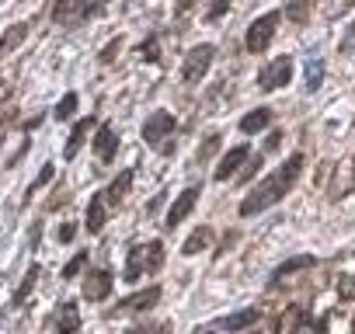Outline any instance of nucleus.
I'll use <instances>...</instances> for the list:
<instances>
[{"label":"nucleus","mask_w":355,"mask_h":334,"mask_svg":"<svg viewBox=\"0 0 355 334\" xmlns=\"http://www.w3.org/2000/svg\"><path fill=\"white\" fill-rule=\"evenodd\" d=\"M25 39H28V25H11L4 35H0V60H4L8 53H15Z\"/></svg>","instance_id":"obj_19"},{"label":"nucleus","mask_w":355,"mask_h":334,"mask_svg":"<svg viewBox=\"0 0 355 334\" xmlns=\"http://www.w3.org/2000/svg\"><path fill=\"white\" fill-rule=\"evenodd\" d=\"M157 299H160V285H150V289H139V292L125 296L122 299V310H150Z\"/></svg>","instance_id":"obj_16"},{"label":"nucleus","mask_w":355,"mask_h":334,"mask_svg":"<svg viewBox=\"0 0 355 334\" xmlns=\"http://www.w3.org/2000/svg\"><path fill=\"white\" fill-rule=\"evenodd\" d=\"M94 11H98L94 0H56L53 4V21L70 28V25H84Z\"/></svg>","instance_id":"obj_5"},{"label":"nucleus","mask_w":355,"mask_h":334,"mask_svg":"<svg viewBox=\"0 0 355 334\" xmlns=\"http://www.w3.org/2000/svg\"><path fill=\"white\" fill-rule=\"evenodd\" d=\"M209 240H213V230H209V227H199V230L182 244V254H185V258H196L199 251H206V247H209Z\"/></svg>","instance_id":"obj_21"},{"label":"nucleus","mask_w":355,"mask_h":334,"mask_svg":"<svg viewBox=\"0 0 355 334\" xmlns=\"http://www.w3.org/2000/svg\"><path fill=\"white\" fill-rule=\"evenodd\" d=\"M227 11H230V0H213V4L206 8V21H220Z\"/></svg>","instance_id":"obj_29"},{"label":"nucleus","mask_w":355,"mask_h":334,"mask_svg":"<svg viewBox=\"0 0 355 334\" xmlns=\"http://www.w3.org/2000/svg\"><path fill=\"white\" fill-rule=\"evenodd\" d=\"M91 143H94V153H98L101 164H112V160H115V153H119V136H115V125H112V122H101Z\"/></svg>","instance_id":"obj_8"},{"label":"nucleus","mask_w":355,"mask_h":334,"mask_svg":"<svg viewBox=\"0 0 355 334\" xmlns=\"http://www.w3.org/2000/svg\"><path fill=\"white\" fill-rule=\"evenodd\" d=\"M119 49H122V39H112V42H108V46H105V49H101V63H112V60H115V53H119Z\"/></svg>","instance_id":"obj_34"},{"label":"nucleus","mask_w":355,"mask_h":334,"mask_svg":"<svg viewBox=\"0 0 355 334\" xmlns=\"http://www.w3.org/2000/svg\"><path fill=\"white\" fill-rule=\"evenodd\" d=\"M73 234H77V227H73V223H63L56 237H60V244H70V240H73Z\"/></svg>","instance_id":"obj_35"},{"label":"nucleus","mask_w":355,"mask_h":334,"mask_svg":"<svg viewBox=\"0 0 355 334\" xmlns=\"http://www.w3.org/2000/svg\"><path fill=\"white\" fill-rule=\"evenodd\" d=\"M164 268V240L143 244V272H160Z\"/></svg>","instance_id":"obj_22"},{"label":"nucleus","mask_w":355,"mask_h":334,"mask_svg":"<svg viewBox=\"0 0 355 334\" xmlns=\"http://www.w3.org/2000/svg\"><path fill=\"white\" fill-rule=\"evenodd\" d=\"M248 157H251V146L248 143H241V146H234L223 160H220V167H216V182H230L241 167L248 164Z\"/></svg>","instance_id":"obj_9"},{"label":"nucleus","mask_w":355,"mask_h":334,"mask_svg":"<svg viewBox=\"0 0 355 334\" xmlns=\"http://www.w3.org/2000/svg\"><path fill=\"white\" fill-rule=\"evenodd\" d=\"M139 275H143V244L139 247H132L129 251V258H125V282H139Z\"/></svg>","instance_id":"obj_23"},{"label":"nucleus","mask_w":355,"mask_h":334,"mask_svg":"<svg viewBox=\"0 0 355 334\" xmlns=\"http://www.w3.org/2000/svg\"><path fill=\"white\" fill-rule=\"evenodd\" d=\"M258 167H261V153H258V157H248V164H244V171H241L237 178H241V182H251V178L258 175Z\"/></svg>","instance_id":"obj_31"},{"label":"nucleus","mask_w":355,"mask_h":334,"mask_svg":"<svg viewBox=\"0 0 355 334\" xmlns=\"http://www.w3.org/2000/svg\"><path fill=\"white\" fill-rule=\"evenodd\" d=\"M129 188H132V171H122V175L105 188V206H122V199L129 195Z\"/></svg>","instance_id":"obj_13"},{"label":"nucleus","mask_w":355,"mask_h":334,"mask_svg":"<svg viewBox=\"0 0 355 334\" xmlns=\"http://www.w3.org/2000/svg\"><path fill=\"white\" fill-rule=\"evenodd\" d=\"M80 331V310L73 299L60 303V313H56V334H77Z\"/></svg>","instance_id":"obj_11"},{"label":"nucleus","mask_w":355,"mask_h":334,"mask_svg":"<svg viewBox=\"0 0 355 334\" xmlns=\"http://www.w3.org/2000/svg\"><path fill=\"white\" fill-rule=\"evenodd\" d=\"M338 49H341V56H348V53H355V21L348 25V32H345V39L338 42Z\"/></svg>","instance_id":"obj_32"},{"label":"nucleus","mask_w":355,"mask_h":334,"mask_svg":"<svg viewBox=\"0 0 355 334\" xmlns=\"http://www.w3.org/2000/svg\"><path fill=\"white\" fill-rule=\"evenodd\" d=\"M125 334H150V331H143V327H136V331H125Z\"/></svg>","instance_id":"obj_39"},{"label":"nucleus","mask_w":355,"mask_h":334,"mask_svg":"<svg viewBox=\"0 0 355 334\" xmlns=\"http://www.w3.org/2000/svg\"><path fill=\"white\" fill-rule=\"evenodd\" d=\"M279 143H282V132H272V136H268V146H265V150H275Z\"/></svg>","instance_id":"obj_38"},{"label":"nucleus","mask_w":355,"mask_h":334,"mask_svg":"<svg viewBox=\"0 0 355 334\" xmlns=\"http://www.w3.org/2000/svg\"><path fill=\"white\" fill-rule=\"evenodd\" d=\"M196 4H199V0H174V11H178V15H189Z\"/></svg>","instance_id":"obj_36"},{"label":"nucleus","mask_w":355,"mask_h":334,"mask_svg":"<svg viewBox=\"0 0 355 334\" xmlns=\"http://www.w3.org/2000/svg\"><path fill=\"white\" fill-rule=\"evenodd\" d=\"M199 185H192V188H185L182 195H178L174 202H171V209H167V220H164V227L167 230H178V223H185L192 213H196V206H199Z\"/></svg>","instance_id":"obj_7"},{"label":"nucleus","mask_w":355,"mask_h":334,"mask_svg":"<svg viewBox=\"0 0 355 334\" xmlns=\"http://www.w3.org/2000/svg\"><path fill=\"white\" fill-rule=\"evenodd\" d=\"M317 265V258L313 254H296V258H289V261H282L275 272H272V279L275 282H282L286 275H296V272H306V268H313Z\"/></svg>","instance_id":"obj_14"},{"label":"nucleus","mask_w":355,"mask_h":334,"mask_svg":"<svg viewBox=\"0 0 355 334\" xmlns=\"http://www.w3.org/2000/svg\"><path fill=\"white\" fill-rule=\"evenodd\" d=\"M279 11H268V15H261V18H254L251 21V28H248V35H244V46H248V53H265L268 46H272V39H275V28H279Z\"/></svg>","instance_id":"obj_3"},{"label":"nucleus","mask_w":355,"mask_h":334,"mask_svg":"<svg viewBox=\"0 0 355 334\" xmlns=\"http://www.w3.org/2000/svg\"><path fill=\"white\" fill-rule=\"evenodd\" d=\"M112 285H115L112 272H108V268H98V272H91V275L84 279V299H108Z\"/></svg>","instance_id":"obj_10"},{"label":"nucleus","mask_w":355,"mask_h":334,"mask_svg":"<svg viewBox=\"0 0 355 334\" xmlns=\"http://www.w3.org/2000/svg\"><path fill=\"white\" fill-rule=\"evenodd\" d=\"M258 317H261V310L248 306V310H241V313H230V317H223V320H220V327H223V331H234V334H237V331L251 327V324H254Z\"/></svg>","instance_id":"obj_18"},{"label":"nucleus","mask_w":355,"mask_h":334,"mask_svg":"<svg viewBox=\"0 0 355 334\" xmlns=\"http://www.w3.org/2000/svg\"><path fill=\"white\" fill-rule=\"evenodd\" d=\"M53 178H56V167H53V164H46V167H42V175H39V178L32 182V188H28V195H25V202H32V195H35V192H39L42 185H49Z\"/></svg>","instance_id":"obj_26"},{"label":"nucleus","mask_w":355,"mask_h":334,"mask_svg":"<svg viewBox=\"0 0 355 334\" xmlns=\"http://www.w3.org/2000/svg\"><path fill=\"white\" fill-rule=\"evenodd\" d=\"M306 4H310V0H289V18L293 21H306Z\"/></svg>","instance_id":"obj_30"},{"label":"nucleus","mask_w":355,"mask_h":334,"mask_svg":"<svg viewBox=\"0 0 355 334\" xmlns=\"http://www.w3.org/2000/svg\"><path fill=\"white\" fill-rule=\"evenodd\" d=\"M84 265H87V251H77V254H73V261H67V268H63V279H77Z\"/></svg>","instance_id":"obj_28"},{"label":"nucleus","mask_w":355,"mask_h":334,"mask_svg":"<svg viewBox=\"0 0 355 334\" xmlns=\"http://www.w3.org/2000/svg\"><path fill=\"white\" fill-rule=\"evenodd\" d=\"M8 98H11V84H8V80H0V105H4Z\"/></svg>","instance_id":"obj_37"},{"label":"nucleus","mask_w":355,"mask_h":334,"mask_svg":"<svg viewBox=\"0 0 355 334\" xmlns=\"http://www.w3.org/2000/svg\"><path fill=\"white\" fill-rule=\"evenodd\" d=\"M77 105H80V98H77V91H70V94H63L60 98V105H56V118L60 122H67V118H73V112H77Z\"/></svg>","instance_id":"obj_24"},{"label":"nucleus","mask_w":355,"mask_h":334,"mask_svg":"<svg viewBox=\"0 0 355 334\" xmlns=\"http://www.w3.org/2000/svg\"><path fill=\"white\" fill-rule=\"evenodd\" d=\"M320 80H324V63H320L317 56H310V60H306V91H317Z\"/></svg>","instance_id":"obj_25"},{"label":"nucleus","mask_w":355,"mask_h":334,"mask_svg":"<svg viewBox=\"0 0 355 334\" xmlns=\"http://www.w3.org/2000/svg\"><path fill=\"white\" fill-rule=\"evenodd\" d=\"M300 167H303V153H293L289 160H282L275 171L268 178H261L251 188V195L241 202V216H258V213L272 209L275 202H282L289 195V188L296 185V178H300Z\"/></svg>","instance_id":"obj_1"},{"label":"nucleus","mask_w":355,"mask_h":334,"mask_svg":"<svg viewBox=\"0 0 355 334\" xmlns=\"http://www.w3.org/2000/svg\"><path fill=\"white\" fill-rule=\"evenodd\" d=\"M39 275H42V265H32L28 272H25V279H21V285H18V292L11 296V306L18 310V306H25V299H28V292L35 289V282H39Z\"/></svg>","instance_id":"obj_20"},{"label":"nucleus","mask_w":355,"mask_h":334,"mask_svg":"<svg viewBox=\"0 0 355 334\" xmlns=\"http://www.w3.org/2000/svg\"><path fill=\"white\" fill-rule=\"evenodd\" d=\"M91 129H94V115H87V118H80V122L73 125V132H70V139H67V146H63V157H67V160H73V157L80 153V146H84V139H87Z\"/></svg>","instance_id":"obj_12"},{"label":"nucleus","mask_w":355,"mask_h":334,"mask_svg":"<svg viewBox=\"0 0 355 334\" xmlns=\"http://www.w3.org/2000/svg\"><path fill=\"white\" fill-rule=\"evenodd\" d=\"M139 60H146V63H160V42H157V39H146V42L139 46Z\"/></svg>","instance_id":"obj_27"},{"label":"nucleus","mask_w":355,"mask_h":334,"mask_svg":"<svg viewBox=\"0 0 355 334\" xmlns=\"http://www.w3.org/2000/svg\"><path fill=\"white\" fill-rule=\"evenodd\" d=\"M174 129H178V118L171 115V112H150V118L143 122V143L150 146V150H160V153H171L174 150V143H167L171 136H174Z\"/></svg>","instance_id":"obj_2"},{"label":"nucleus","mask_w":355,"mask_h":334,"mask_svg":"<svg viewBox=\"0 0 355 334\" xmlns=\"http://www.w3.org/2000/svg\"><path fill=\"white\" fill-rule=\"evenodd\" d=\"M0 324H4V317H0Z\"/></svg>","instance_id":"obj_40"},{"label":"nucleus","mask_w":355,"mask_h":334,"mask_svg":"<svg viewBox=\"0 0 355 334\" xmlns=\"http://www.w3.org/2000/svg\"><path fill=\"white\" fill-rule=\"evenodd\" d=\"M213 60H216V46H213V42H202V46L189 49V56H185V63H182V80H185V84H199V80L209 73Z\"/></svg>","instance_id":"obj_4"},{"label":"nucleus","mask_w":355,"mask_h":334,"mask_svg":"<svg viewBox=\"0 0 355 334\" xmlns=\"http://www.w3.org/2000/svg\"><path fill=\"white\" fill-rule=\"evenodd\" d=\"M268 122H272V108H254V112H248L241 118V132L244 136H254V132L268 129Z\"/></svg>","instance_id":"obj_15"},{"label":"nucleus","mask_w":355,"mask_h":334,"mask_svg":"<svg viewBox=\"0 0 355 334\" xmlns=\"http://www.w3.org/2000/svg\"><path fill=\"white\" fill-rule=\"evenodd\" d=\"M84 227H87L91 234H101V230H105V192H98V195L91 199V206H87V220H84Z\"/></svg>","instance_id":"obj_17"},{"label":"nucleus","mask_w":355,"mask_h":334,"mask_svg":"<svg viewBox=\"0 0 355 334\" xmlns=\"http://www.w3.org/2000/svg\"><path fill=\"white\" fill-rule=\"evenodd\" d=\"M289 77H293V60H289V56H275L268 67H261L258 87H261V91H279V87L289 84Z\"/></svg>","instance_id":"obj_6"},{"label":"nucleus","mask_w":355,"mask_h":334,"mask_svg":"<svg viewBox=\"0 0 355 334\" xmlns=\"http://www.w3.org/2000/svg\"><path fill=\"white\" fill-rule=\"evenodd\" d=\"M216 146H220V136H209V139L199 146V160H209V157L216 153Z\"/></svg>","instance_id":"obj_33"}]
</instances>
